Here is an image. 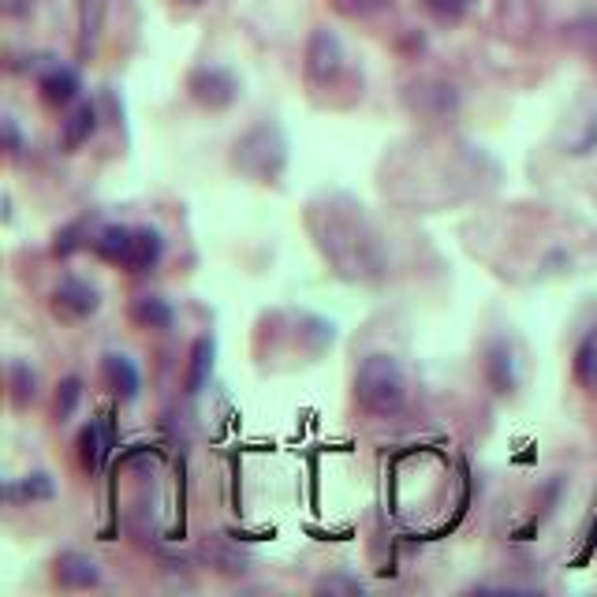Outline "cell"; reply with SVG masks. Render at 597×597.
Wrapping results in <instances>:
<instances>
[{
  "instance_id": "1",
  "label": "cell",
  "mask_w": 597,
  "mask_h": 597,
  "mask_svg": "<svg viewBox=\"0 0 597 597\" xmlns=\"http://www.w3.org/2000/svg\"><path fill=\"white\" fill-rule=\"evenodd\" d=\"M311 229L318 235L321 255L337 266V273H343L348 280H374L382 273L385 258L382 247H377V235L370 232L363 213H355V206H314Z\"/></svg>"
},
{
  "instance_id": "2",
  "label": "cell",
  "mask_w": 597,
  "mask_h": 597,
  "mask_svg": "<svg viewBox=\"0 0 597 597\" xmlns=\"http://www.w3.org/2000/svg\"><path fill=\"white\" fill-rule=\"evenodd\" d=\"M355 400L374 419H393L407 403V377L400 363L385 351L366 355L355 370Z\"/></svg>"
},
{
  "instance_id": "3",
  "label": "cell",
  "mask_w": 597,
  "mask_h": 597,
  "mask_svg": "<svg viewBox=\"0 0 597 597\" xmlns=\"http://www.w3.org/2000/svg\"><path fill=\"white\" fill-rule=\"evenodd\" d=\"M232 165L255 184H273L288 165V139L277 124H255L232 147Z\"/></svg>"
},
{
  "instance_id": "4",
  "label": "cell",
  "mask_w": 597,
  "mask_h": 597,
  "mask_svg": "<svg viewBox=\"0 0 597 597\" xmlns=\"http://www.w3.org/2000/svg\"><path fill=\"white\" fill-rule=\"evenodd\" d=\"M187 90H191V97L202 108L221 113V108L235 105V97H239V79H235L229 68L202 65V68H195L191 75H187Z\"/></svg>"
},
{
  "instance_id": "5",
  "label": "cell",
  "mask_w": 597,
  "mask_h": 597,
  "mask_svg": "<svg viewBox=\"0 0 597 597\" xmlns=\"http://www.w3.org/2000/svg\"><path fill=\"white\" fill-rule=\"evenodd\" d=\"M303 71L306 79H311L314 86H329L332 79L343 71V45L332 31H318L311 34V42H306V52H303Z\"/></svg>"
},
{
  "instance_id": "6",
  "label": "cell",
  "mask_w": 597,
  "mask_h": 597,
  "mask_svg": "<svg viewBox=\"0 0 597 597\" xmlns=\"http://www.w3.org/2000/svg\"><path fill=\"white\" fill-rule=\"evenodd\" d=\"M97 306H102L97 288L86 284V280H79V277L60 280L57 292H52V298H49L52 318H60V321H86L90 314H97Z\"/></svg>"
},
{
  "instance_id": "7",
  "label": "cell",
  "mask_w": 597,
  "mask_h": 597,
  "mask_svg": "<svg viewBox=\"0 0 597 597\" xmlns=\"http://www.w3.org/2000/svg\"><path fill=\"white\" fill-rule=\"evenodd\" d=\"M52 578L65 590H94V586H102V567H97V560L71 549V553H60L52 560Z\"/></svg>"
},
{
  "instance_id": "8",
  "label": "cell",
  "mask_w": 597,
  "mask_h": 597,
  "mask_svg": "<svg viewBox=\"0 0 597 597\" xmlns=\"http://www.w3.org/2000/svg\"><path fill=\"white\" fill-rule=\"evenodd\" d=\"M97 131V105L94 102H75L71 113L60 120V147L68 153H75L79 147H86Z\"/></svg>"
},
{
  "instance_id": "9",
  "label": "cell",
  "mask_w": 597,
  "mask_h": 597,
  "mask_svg": "<svg viewBox=\"0 0 597 597\" xmlns=\"http://www.w3.org/2000/svg\"><path fill=\"white\" fill-rule=\"evenodd\" d=\"M161 258H165V235H161L157 229H150V224L134 229L131 255H128L131 273H150V269L161 266Z\"/></svg>"
},
{
  "instance_id": "10",
  "label": "cell",
  "mask_w": 597,
  "mask_h": 597,
  "mask_svg": "<svg viewBox=\"0 0 597 597\" xmlns=\"http://www.w3.org/2000/svg\"><path fill=\"white\" fill-rule=\"evenodd\" d=\"M102 370H105V382L113 388L120 400H134L142 388V377H139V366L131 363L128 355H120V351H108L102 359Z\"/></svg>"
},
{
  "instance_id": "11",
  "label": "cell",
  "mask_w": 597,
  "mask_h": 597,
  "mask_svg": "<svg viewBox=\"0 0 597 597\" xmlns=\"http://www.w3.org/2000/svg\"><path fill=\"white\" fill-rule=\"evenodd\" d=\"M108 0H79V60H86L94 52L97 38L105 31Z\"/></svg>"
},
{
  "instance_id": "12",
  "label": "cell",
  "mask_w": 597,
  "mask_h": 597,
  "mask_svg": "<svg viewBox=\"0 0 597 597\" xmlns=\"http://www.w3.org/2000/svg\"><path fill=\"white\" fill-rule=\"evenodd\" d=\"M38 90H42V102L45 105H75L79 97V75L71 68H49L45 75L38 79Z\"/></svg>"
},
{
  "instance_id": "13",
  "label": "cell",
  "mask_w": 597,
  "mask_h": 597,
  "mask_svg": "<svg viewBox=\"0 0 597 597\" xmlns=\"http://www.w3.org/2000/svg\"><path fill=\"white\" fill-rule=\"evenodd\" d=\"M131 239H134V229H128V224H105V229L97 232L90 243H94L97 258L113 261V266H128Z\"/></svg>"
},
{
  "instance_id": "14",
  "label": "cell",
  "mask_w": 597,
  "mask_h": 597,
  "mask_svg": "<svg viewBox=\"0 0 597 597\" xmlns=\"http://www.w3.org/2000/svg\"><path fill=\"white\" fill-rule=\"evenodd\" d=\"M108 448H113V437H108L105 422H86V426L79 430V464H83V470H90V475L105 464Z\"/></svg>"
},
{
  "instance_id": "15",
  "label": "cell",
  "mask_w": 597,
  "mask_h": 597,
  "mask_svg": "<svg viewBox=\"0 0 597 597\" xmlns=\"http://www.w3.org/2000/svg\"><path fill=\"white\" fill-rule=\"evenodd\" d=\"M213 355H216L213 337H198V340L191 343V363H187V377H184V385H187V393H191V396H198L206 385H210Z\"/></svg>"
},
{
  "instance_id": "16",
  "label": "cell",
  "mask_w": 597,
  "mask_h": 597,
  "mask_svg": "<svg viewBox=\"0 0 597 597\" xmlns=\"http://www.w3.org/2000/svg\"><path fill=\"white\" fill-rule=\"evenodd\" d=\"M172 318L176 314H172V306L161 295H139L131 303V321L142 325V329H168Z\"/></svg>"
},
{
  "instance_id": "17",
  "label": "cell",
  "mask_w": 597,
  "mask_h": 597,
  "mask_svg": "<svg viewBox=\"0 0 597 597\" xmlns=\"http://www.w3.org/2000/svg\"><path fill=\"white\" fill-rule=\"evenodd\" d=\"M485 377H490V385L496 388V393L508 396L515 388V374H512V355L504 343H493L490 348V359H485Z\"/></svg>"
},
{
  "instance_id": "18",
  "label": "cell",
  "mask_w": 597,
  "mask_h": 597,
  "mask_svg": "<svg viewBox=\"0 0 597 597\" xmlns=\"http://www.w3.org/2000/svg\"><path fill=\"white\" fill-rule=\"evenodd\" d=\"M8 388H12L15 407H31L38 400V374L26 363H12V370H8Z\"/></svg>"
},
{
  "instance_id": "19",
  "label": "cell",
  "mask_w": 597,
  "mask_h": 597,
  "mask_svg": "<svg viewBox=\"0 0 597 597\" xmlns=\"http://www.w3.org/2000/svg\"><path fill=\"white\" fill-rule=\"evenodd\" d=\"M4 496L12 504H23V501H49L52 496V482H49V475H26V478H20V482H12L4 490Z\"/></svg>"
},
{
  "instance_id": "20",
  "label": "cell",
  "mask_w": 597,
  "mask_h": 597,
  "mask_svg": "<svg viewBox=\"0 0 597 597\" xmlns=\"http://www.w3.org/2000/svg\"><path fill=\"white\" fill-rule=\"evenodd\" d=\"M575 377L578 385L597 388V337H586L575 351Z\"/></svg>"
},
{
  "instance_id": "21",
  "label": "cell",
  "mask_w": 597,
  "mask_h": 597,
  "mask_svg": "<svg viewBox=\"0 0 597 597\" xmlns=\"http://www.w3.org/2000/svg\"><path fill=\"white\" fill-rule=\"evenodd\" d=\"M396 0H332V8H337L340 15H348V20H370V15L385 12V8H393Z\"/></svg>"
},
{
  "instance_id": "22",
  "label": "cell",
  "mask_w": 597,
  "mask_h": 597,
  "mask_svg": "<svg viewBox=\"0 0 597 597\" xmlns=\"http://www.w3.org/2000/svg\"><path fill=\"white\" fill-rule=\"evenodd\" d=\"M79 400H83V382H79V377H65L57 388V419L68 422L71 414H75Z\"/></svg>"
},
{
  "instance_id": "23",
  "label": "cell",
  "mask_w": 597,
  "mask_h": 597,
  "mask_svg": "<svg viewBox=\"0 0 597 597\" xmlns=\"http://www.w3.org/2000/svg\"><path fill=\"white\" fill-rule=\"evenodd\" d=\"M318 594H363V583L351 575H325L318 583Z\"/></svg>"
},
{
  "instance_id": "24",
  "label": "cell",
  "mask_w": 597,
  "mask_h": 597,
  "mask_svg": "<svg viewBox=\"0 0 597 597\" xmlns=\"http://www.w3.org/2000/svg\"><path fill=\"white\" fill-rule=\"evenodd\" d=\"M79 235H83V221H71L68 229H60L57 232V243H52V250H57V255H71V250L79 247Z\"/></svg>"
},
{
  "instance_id": "25",
  "label": "cell",
  "mask_w": 597,
  "mask_h": 597,
  "mask_svg": "<svg viewBox=\"0 0 597 597\" xmlns=\"http://www.w3.org/2000/svg\"><path fill=\"white\" fill-rule=\"evenodd\" d=\"M426 4L441 15V20H459L467 0H426Z\"/></svg>"
},
{
  "instance_id": "26",
  "label": "cell",
  "mask_w": 597,
  "mask_h": 597,
  "mask_svg": "<svg viewBox=\"0 0 597 597\" xmlns=\"http://www.w3.org/2000/svg\"><path fill=\"white\" fill-rule=\"evenodd\" d=\"M0 128H4V150H8V157H20L23 134H20V128H15V120H4Z\"/></svg>"
},
{
  "instance_id": "27",
  "label": "cell",
  "mask_w": 597,
  "mask_h": 597,
  "mask_svg": "<svg viewBox=\"0 0 597 597\" xmlns=\"http://www.w3.org/2000/svg\"><path fill=\"white\" fill-rule=\"evenodd\" d=\"M184 4H202V0H184Z\"/></svg>"
}]
</instances>
